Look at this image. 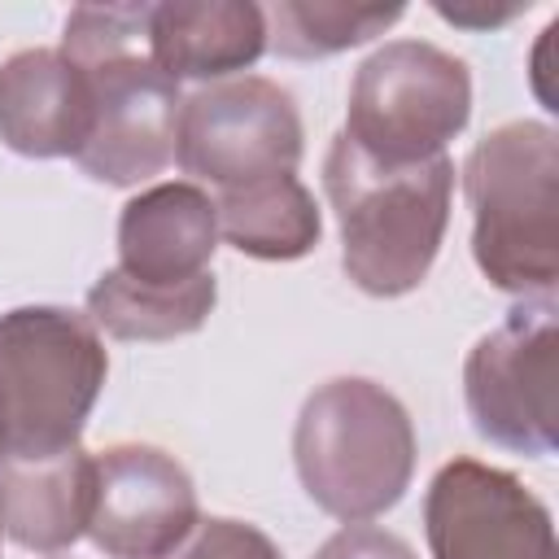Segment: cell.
I'll return each instance as SVG.
<instances>
[{"label": "cell", "mask_w": 559, "mask_h": 559, "mask_svg": "<svg viewBox=\"0 0 559 559\" xmlns=\"http://www.w3.org/2000/svg\"><path fill=\"white\" fill-rule=\"evenodd\" d=\"M153 4H79L66 17L61 52L87 74L92 131L79 148V170L109 188H135L175 162L179 83L148 57Z\"/></svg>", "instance_id": "6da1fadb"}, {"label": "cell", "mask_w": 559, "mask_h": 559, "mask_svg": "<svg viewBox=\"0 0 559 559\" xmlns=\"http://www.w3.org/2000/svg\"><path fill=\"white\" fill-rule=\"evenodd\" d=\"M323 192L341 227V266L367 297L415 293L445 240L454 162L441 153L415 166H380L345 135L323 153Z\"/></svg>", "instance_id": "7a4b0ae2"}, {"label": "cell", "mask_w": 559, "mask_h": 559, "mask_svg": "<svg viewBox=\"0 0 559 559\" xmlns=\"http://www.w3.org/2000/svg\"><path fill=\"white\" fill-rule=\"evenodd\" d=\"M472 205V258L511 297H555L559 284V135L515 118L472 144L463 162Z\"/></svg>", "instance_id": "3957f363"}, {"label": "cell", "mask_w": 559, "mask_h": 559, "mask_svg": "<svg viewBox=\"0 0 559 559\" xmlns=\"http://www.w3.org/2000/svg\"><path fill=\"white\" fill-rule=\"evenodd\" d=\"M415 450L406 406L367 376L319 384L293 428V467L306 498L345 524H367L402 502Z\"/></svg>", "instance_id": "277c9868"}, {"label": "cell", "mask_w": 559, "mask_h": 559, "mask_svg": "<svg viewBox=\"0 0 559 559\" xmlns=\"http://www.w3.org/2000/svg\"><path fill=\"white\" fill-rule=\"evenodd\" d=\"M109 354L96 323L66 306L0 314V459L74 450L105 389Z\"/></svg>", "instance_id": "5b68a950"}, {"label": "cell", "mask_w": 559, "mask_h": 559, "mask_svg": "<svg viewBox=\"0 0 559 559\" xmlns=\"http://www.w3.org/2000/svg\"><path fill=\"white\" fill-rule=\"evenodd\" d=\"M467 118V66L428 39H389L358 66L341 135L380 166H415L441 157Z\"/></svg>", "instance_id": "8992f818"}, {"label": "cell", "mask_w": 559, "mask_h": 559, "mask_svg": "<svg viewBox=\"0 0 559 559\" xmlns=\"http://www.w3.org/2000/svg\"><path fill=\"white\" fill-rule=\"evenodd\" d=\"M555 384H559V310L555 297L520 301L485 332L463 362V402L472 428L515 454H555Z\"/></svg>", "instance_id": "52a82bcc"}, {"label": "cell", "mask_w": 559, "mask_h": 559, "mask_svg": "<svg viewBox=\"0 0 559 559\" xmlns=\"http://www.w3.org/2000/svg\"><path fill=\"white\" fill-rule=\"evenodd\" d=\"M306 153L301 114L288 87L240 74L192 92L179 109L175 157L183 175L223 188H240L271 175H297Z\"/></svg>", "instance_id": "ba28073f"}, {"label": "cell", "mask_w": 559, "mask_h": 559, "mask_svg": "<svg viewBox=\"0 0 559 559\" xmlns=\"http://www.w3.org/2000/svg\"><path fill=\"white\" fill-rule=\"evenodd\" d=\"M432 559H559L550 507L507 467L450 459L424 489Z\"/></svg>", "instance_id": "9c48e42d"}, {"label": "cell", "mask_w": 559, "mask_h": 559, "mask_svg": "<svg viewBox=\"0 0 559 559\" xmlns=\"http://www.w3.org/2000/svg\"><path fill=\"white\" fill-rule=\"evenodd\" d=\"M197 520V485L162 445L122 441L96 454L87 537L105 559H162Z\"/></svg>", "instance_id": "30bf717a"}, {"label": "cell", "mask_w": 559, "mask_h": 559, "mask_svg": "<svg viewBox=\"0 0 559 559\" xmlns=\"http://www.w3.org/2000/svg\"><path fill=\"white\" fill-rule=\"evenodd\" d=\"M218 249L214 197L192 179L135 192L118 214V271L140 284H188Z\"/></svg>", "instance_id": "8fae6325"}, {"label": "cell", "mask_w": 559, "mask_h": 559, "mask_svg": "<svg viewBox=\"0 0 559 559\" xmlns=\"http://www.w3.org/2000/svg\"><path fill=\"white\" fill-rule=\"evenodd\" d=\"M92 131L87 74L61 48L0 61V140L22 157H79Z\"/></svg>", "instance_id": "7c38bea8"}, {"label": "cell", "mask_w": 559, "mask_h": 559, "mask_svg": "<svg viewBox=\"0 0 559 559\" xmlns=\"http://www.w3.org/2000/svg\"><path fill=\"white\" fill-rule=\"evenodd\" d=\"M96 454L83 445L48 459H0V533L35 555H61L87 537Z\"/></svg>", "instance_id": "4fadbf2b"}, {"label": "cell", "mask_w": 559, "mask_h": 559, "mask_svg": "<svg viewBox=\"0 0 559 559\" xmlns=\"http://www.w3.org/2000/svg\"><path fill=\"white\" fill-rule=\"evenodd\" d=\"M153 66L183 79H214L249 70L266 52V9L253 0H170L148 9Z\"/></svg>", "instance_id": "5bb4252c"}, {"label": "cell", "mask_w": 559, "mask_h": 559, "mask_svg": "<svg viewBox=\"0 0 559 559\" xmlns=\"http://www.w3.org/2000/svg\"><path fill=\"white\" fill-rule=\"evenodd\" d=\"M218 240L258 262H297L319 249L323 214L297 175H271L214 197Z\"/></svg>", "instance_id": "9a60e30c"}, {"label": "cell", "mask_w": 559, "mask_h": 559, "mask_svg": "<svg viewBox=\"0 0 559 559\" xmlns=\"http://www.w3.org/2000/svg\"><path fill=\"white\" fill-rule=\"evenodd\" d=\"M218 301L214 271L188 284H140L109 266L87 288V319L114 341H175L197 332Z\"/></svg>", "instance_id": "2e32d148"}, {"label": "cell", "mask_w": 559, "mask_h": 559, "mask_svg": "<svg viewBox=\"0 0 559 559\" xmlns=\"http://www.w3.org/2000/svg\"><path fill=\"white\" fill-rule=\"evenodd\" d=\"M406 4H345V0H280L266 9V48L288 61H319L384 35Z\"/></svg>", "instance_id": "e0dca14e"}, {"label": "cell", "mask_w": 559, "mask_h": 559, "mask_svg": "<svg viewBox=\"0 0 559 559\" xmlns=\"http://www.w3.org/2000/svg\"><path fill=\"white\" fill-rule=\"evenodd\" d=\"M162 559H284V555L258 524L210 515V520H197L192 533Z\"/></svg>", "instance_id": "ac0fdd59"}, {"label": "cell", "mask_w": 559, "mask_h": 559, "mask_svg": "<svg viewBox=\"0 0 559 559\" xmlns=\"http://www.w3.org/2000/svg\"><path fill=\"white\" fill-rule=\"evenodd\" d=\"M314 559H415V550L380 524H345L314 550Z\"/></svg>", "instance_id": "d6986e66"}, {"label": "cell", "mask_w": 559, "mask_h": 559, "mask_svg": "<svg viewBox=\"0 0 559 559\" xmlns=\"http://www.w3.org/2000/svg\"><path fill=\"white\" fill-rule=\"evenodd\" d=\"M432 9L445 17V22H454V26H463V31H493V26H507L511 17H520V13H528V0H515V4H485V0H432Z\"/></svg>", "instance_id": "ffe728a7"}, {"label": "cell", "mask_w": 559, "mask_h": 559, "mask_svg": "<svg viewBox=\"0 0 559 559\" xmlns=\"http://www.w3.org/2000/svg\"><path fill=\"white\" fill-rule=\"evenodd\" d=\"M0 537H4V533H0Z\"/></svg>", "instance_id": "44dd1931"}]
</instances>
